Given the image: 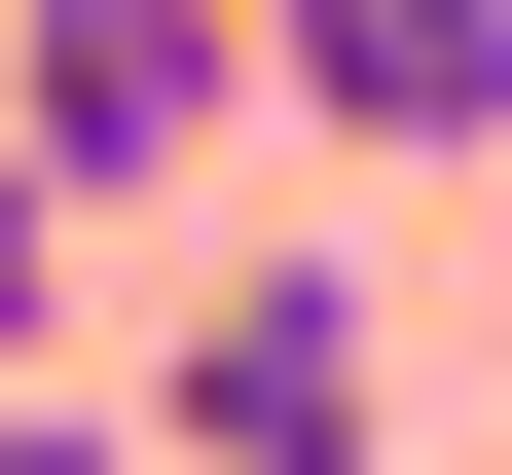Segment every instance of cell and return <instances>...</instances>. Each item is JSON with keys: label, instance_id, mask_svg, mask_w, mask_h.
Instances as JSON below:
<instances>
[{"label": "cell", "instance_id": "obj_1", "mask_svg": "<svg viewBox=\"0 0 512 475\" xmlns=\"http://www.w3.org/2000/svg\"><path fill=\"white\" fill-rule=\"evenodd\" d=\"M147 475H403V329H366L330 256H220V293L147 329Z\"/></svg>", "mask_w": 512, "mask_h": 475}, {"label": "cell", "instance_id": "obj_2", "mask_svg": "<svg viewBox=\"0 0 512 475\" xmlns=\"http://www.w3.org/2000/svg\"><path fill=\"white\" fill-rule=\"evenodd\" d=\"M220 110H293V0H0V147L74 183V220H110V183H183Z\"/></svg>", "mask_w": 512, "mask_h": 475}, {"label": "cell", "instance_id": "obj_3", "mask_svg": "<svg viewBox=\"0 0 512 475\" xmlns=\"http://www.w3.org/2000/svg\"><path fill=\"white\" fill-rule=\"evenodd\" d=\"M293 110L330 147H512V0H293Z\"/></svg>", "mask_w": 512, "mask_h": 475}, {"label": "cell", "instance_id": "obj_4", "mask_svg": "<svg viewBox=\"0 0 512 475\" xmlns=\"http://www.w3.org/2000/svg\"><path fill=\"white\" fill-rule=\"evenodd\" d=\"M37 366H74V183L0 147V402H37Z\"/></svg>", "mask_w": 512, "mask_h": 475}, {"label": "cell", "instance_id": "obj_5", "mask_svg": "<svg viewBox=\"0 0 512 475\" xmlns=\"http://www.w3.org/2000/svg\"><path fill=\"white\" fill-rule=\"evenodd\" d=\"M0 475H147V402H74V366H37V402H0Z\"/></svg>", "mask_w": 512, "mask_h": 475}]
</instances>
